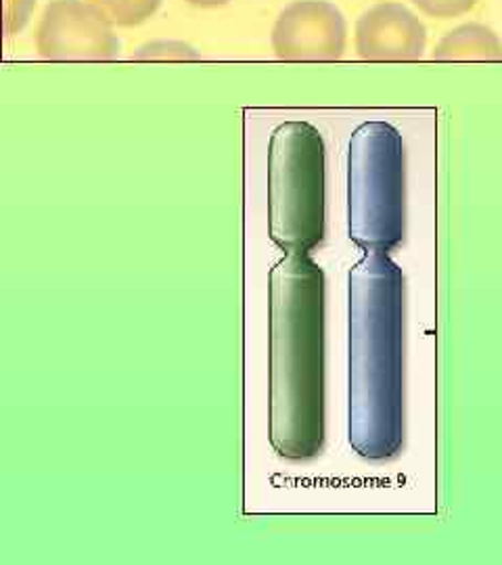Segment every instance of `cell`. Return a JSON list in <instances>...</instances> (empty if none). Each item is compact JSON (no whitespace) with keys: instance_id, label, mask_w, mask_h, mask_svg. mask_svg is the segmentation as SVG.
Wrapping results in <instances>:
<instances>
[{"instance_id":"6da1fadb","label":"cell","mask_w":502,"mask_h":565,"mask_svg":"<svg viewBox=\"0 0 502 565\" xmlns=\"http://www.w3.org/2000/svg\"><path fill=\"white\" fill-rule=\"evenodd\" d=\"M348 440L366 461L404 445V273L380 252L348 275Z\"/></svg>"},{"instance_id":"7a4b0ae2","label":"cell","mask_w":502,"mask_h":565,"mask_svg":"<svg viewBox=\"0 0 502 565\" xmlns=\"http://www.w3.org/2000/svg\"><path fill=\"white\" fill-rule=\"evenodd\" d=\"M324 294L310 256L287 254L270 270V445L287 461L324 446Z\"/></svg>"},{"instance_id":"3957f363","label":"cell","mask_w":502,"mask_h":565,"mask_svg":"<svg viewBox=\"0 0 502 565\" xmlns=\"http://www.w3.org/2000/svg\"><path fill=\"white\" fill-rule=\"evenodd\" d=\"M348 233L366 252L389 254L406 233V153L387 121H364L348 147Z\"/></svg>"},{"instance_id":"277c9868","label":"cell","mask_w":502,"mask_h":565,"mask_svg":"<svg viewBox=\"0 0 502 565\" xmlns=\"http://www.w3.org/2000/svg\"><path fill=\"white\" fill-rule=\"evenodd\" d=\"M324 141L308 121H285L268 147V228L285 254L310 256L327 231Z\"/></svg>"},{"instance_id":"5b68a950","label":"cell","mask_w":502,"mask_h":565,"mask_svg":"<svg viewBox=\"0 0 502 565\" xmlns=\"http://www.w3.org/2000/svg\"><path fill=\"white\" fill-rule=\"evenodd\" d=\"M36 49L46 61H114L121 44L114 23L93 2L51 0L42 13Z\"/></svg>"},{"instance_id":"8992f818","label":"cell","mask_w":502,"mask_h":565,"mask_svg":"<svg viewBox=\"0 0 502 565\" xmlns=\"http://www.w3.org/2000/svg\"><path fill=\"white\" fill-rule=\"evenodd\" d=\"M345 42V18L324 0L289 4L273 28V49L281 61H338Z\"/></svg>"},{"instance_id":"52a82bcc","label":"cell","mask_w":502,"mask_h":565,"mask_svg":"<svg viewBox=\"0 0 502 565\" xmlns=\"http://www.w3.org/2000/svg\"><path fill=\"white\" fill-rule=\"evenodd\" d=\"M427 46L423 21L400 2H380L356 23V51L364 61H419Z\"/></svg>"},{"instance_id":"ba28073f","label":"cell","mask_w":502,"mask_h":565,"mask_svg":"<svg viewBox=\"0 0 502 565\" xmlns=\"http://www.w3.org/2000/svg\"><path fill=\"white\" fill-rule=\"evenodd\" d=\"M436 61H502L501 36L483 23H462L436 44Z\"/></svg>"},{"instance_id":"9c48e42d","label":"cell","mask_w":502,"mask_h":565,"mask_svg":"<svg viewBox=\"0 0 502 565\" xmlns=\"http://www.w3.org/2000/svg\"><path fill=\"white\" fill-rule=\"evenodd\" d=\"M105 18L120 28H135L151 20L163 0H90Z\"/></svg>"},{"instance_id":"30bf717a","label":"cell","mask_w":502,"mask_h":565,"mask_svg":"<svg viewBox=\"0 0 502 565\" xmlns=\"http://www.w3.org/2000/svg\"><path fill=\"white\" fill-rule=\"evenodd\" d=\"M135 61H200L201 55L184 42L156 41L142 44L132 55Z\"/></svg>"},{"instance_id":"8fae6325","label":"cell","mask_w":502,"mask_h":565,"mask_svg":"<svg viewBox=\"0 0 502 565\" xmlns=\"http://www.w3.org/2000/svg\"><path fill=\"white\" fill-rule=\"evenodd\" d=\"M410 2L429 18L452 20V18H461L471 9H476V4L480 0H410Z\"/></svg>"},{"instance_id":"7c38bea8","label":"cell","mask_w":502,"mask_h":565,"mask_svg":"<svg viewBox=\"0 0 502 565\" xmlns=\"http://www.w3.org/2000/svg\"><path fill=\"white\" fill-rule=\"evenodd\" d=\"M34 7H36V0H4V18H2L4 36L20 34L32 18Z\"/></svg>"},{"instance_id":"4fadbf2b","label":"cell","mask_w":502,"mask_h":565,"mask_svg":"<svg viewBox=\"0 0 502 565\" xmlns=\"http://www.w3.org/2000/svg\"><path fill=\"white\" fill-rule=\"evenodd\" d=\"M186 2L193 7H200V9H216V7L228 4L231 0H186Z\"/></svg>"}]
</instances>
